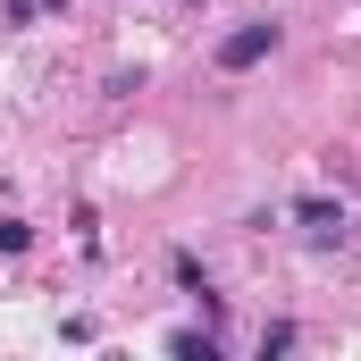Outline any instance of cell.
Listing matches in <instances>:
<instances>
[{
	"label": "cell",
	"instance_id": "obj_5",
	"mask_svg": "<svg viewBox=\"0 0 361 361\" xmlns=\"http://www.w3.org/2000/svg\"><path fill=\"white\" fill-rule=\"evenodd\" d=\"M25 244H34V227L25 219H0V252H25Z\"/></svg>",
	"mask_w": 361,
	"mask_h": 361
},
{
	"label": "cell",
	"instance_id": "obj_3",
	"mask_svg": "<svg viewBox=\"0 0 361 361\" xmlns=\"http://www.w3.org/2000/svg\"><path fill=\"white\" fill-rule=\"evenodd\" d=\"M169 353H177V361H219V336H210V328H177Z\"/></svg>",
	"mask_w": 361,
	"mask_h": 361
},
{
	"label": "cell",
	"instance_id": "obj_2",
	"mask_svg": "<svg viewBox=\"0 0 361 361\" xmlns=\"http://www.w3.org/2000/svg\"><path fill=\"white\" fill-rule=\"evenodd\" d=\"M269 51H277V25H235V34L219 42V68H227V76H244V68H261Z\"/></svg>",
	"mask_w": 361,
	"mask_h": 361
},
{
	"label": "cell",
	"instance_id": "obj_1",
	"mask_svg": "<svg viewBox=\"0 0 361 361\" xmlns=\"http://www.w3.org/2000/svg\"><path fill=\"white\" fill-rule=\"evenodd\" d=\"M286 219H294L302 235H319V244H336V235H345V202H328V193H294V202H286Z\"/></svg>",
	"mask_w": 361,
	"mask_h": 361
},
{
	"label": "cell",
	"instance_id": "obj_4",
	"mask_svg": "<svg viewBox=\"0 0 361 361\" xmlns=\"http://www.w3.org/2000/svg\"><path fill=\"white\" fill-rule=\"evenodd\" d=\"M169 269H177V286H185V294H193V302H202V294H210V269H202V261H193V252H177V261H169Z\"/></svg>",
	"mask_w": 361,
	"mask_h": 361
}]
</instances>
